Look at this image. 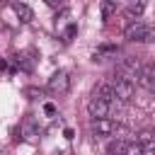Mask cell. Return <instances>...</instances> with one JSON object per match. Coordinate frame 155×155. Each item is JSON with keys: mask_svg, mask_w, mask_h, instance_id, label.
Listing matches in <instances>:
<instances>
[{"mask_svg": "<svg viewBox=\"0 0 155 155\" xmlns=\"http://www.w3.org/2000/svg\"><path fill=\"white\" fill-rule=\"evenodd\" d=\"M119 107H121L119 99L104 102V99H99V97H92V99L87 102V114H90L92 119H111V114H114Z\"/></svg>", "mask_w": 155, "mask_h": 155, "instance_id": "6da1fadb", "label": "cell"}, {"mask_svg": "<svg viewBox=\"0 0 155 155\" xmlns=\"http://www.w3.org/2000/svg\"><path fill=\"white\" fill-rule=\"evenodd\" d=\"M92 131L97 136H111V133L119 131V126L111 119H92Z\"/></svg>", "mask_w": 155, "mask_h": 155, "instance_id": "8992f818", "label": "cell"}, {"mask_svg": "<svg viewBox=\"0 0 155 155\" xmlns=\"http://www.w3.org/2000/svg\"><path fill=\"white\" fill-rule=\"evenodd\" d=\"M92 97H99V99H104V102H114V99H116V94H114V90H111L109 82H99V85L94 87V94H92Z\"/></svg>", "mask_w": 155, "mask_h": 155, "instance_id": "30bf717a", "label": "cell"}, {"mask_svg": "<svg viewBox=\"0 0 155 155\" xmlns=\"http://www.w3.org/2000/svg\"><path fill=\"white\" fill-rule=\"evenodd\" d=\"M46 87H48V92H53V94H65L68 87H70V75H68L65 70H56V73L48 78Z\"/></svg>", "mask_w": 155, "mask_h": 155, "instance_id": "5b68a950", "label": "cell"}, {"mask_svg": "<svg viewBox=\"0 0 155 155\" xmlns=\"http://www.w3.org/2000/svg\"><path fill=\"white\" fill-rule=\"evenodd\" d=\"M75 34H78V27H75V24H70V27L65 29V39H73Z\"/></svg>", "mask_w": 155, "mask_h": 155, "instance_id": "ac0fdd59", "label": "cell"}, {"mask_svg": "<svg viewBox=\"0 0 155 155\" xmlns=\"http://www.w3.org/2000/svg\"><path fill=\"white\" fill-rule=\"evenodd\" d=\"M99 12H102V19H109V17L116 12V2H114V0H104L102 7H99Z\"/></svg>", "mask_w": 155, "mask_h": 155, "instance_id": "7c38bea8", "label": "cell"}, {"mask_svg": "<svg viewBox=\"0 0 155 155\" xmlns=\"http://www.w3.org/2000/svg\"><path fill=\"white\" fill-rule=\"evenodd\" d=\"M0 155H5V153H0Z\"/></svg>", "mask_w": 155, "mask_h": 155, "instance_id": "603a6c76", "label": "cell"}, {"mask_svg": "<svg viewBox=\"0 0 155 155\" xmlns=\"http://www.w3.org/2000/svg\"><path fill=\"white\" fill-rule=\"evenodd\" d=\"M109 85H111V90H114V94H116V99H119L121 104H126V102L133 99V92H136L133 82H128V80L119 78V75H114V78L109 80Z\"/></svg>", "mask_w": 155, "mask_h": 155, "instance_id": "3957f363", "label": "cell"}, {"mask_svg": "<svg viewBox=\"0 0 155 155\" xmlns=\"http://www.w3.org/2000/svg\"><path fill=\"white\" fill-rule=\"evenodd\" d=\"M153 140H155V128H153Z\"/></svg>", "mask_w": 155, "mask_h": 155, "instance_id": "44dd1931", "label": "cell"}, {"mask_svg": "<svg viewBox=\"0 0 155 155\" xmlns=\"http://www.w3.org/2000/svg\"><path fill=\"white\" fill-rule=\"evenodd\" d=\"M138 82H140L143 87H148V90H153V87H155V63H148V65H143V68H140Z\"/></svg>", "mask_w": 155, "mask_h": 155, "instance_id": "9c48e42d", "label": "cell"}, {"mask_svg": "<svg viewBox=\"0 0 155 155\" xmlns=\"http://www.w3.org/2000/svg\"><path fill=\"white\" fill-rule=\"evenodd\" d=\"M140 68H143V65H140L136 58H124V61L116 65V75L124 78V80H128V82H136L138 75H140Z\"/></svg>", "mask_w": 155, "mask_h": 155, "instance_id": "277c9868", "label": "cell"}, {"mask_svg": "<svg viewBox=\"0 0 155 155\" xmlns=\"http://www.w3.org/2000/svg\"><path fill=\"white\" fill-rule=\"evenodd\" d=\"M12 10H15V15H17V19H19L22 24H29V22L34 19L31 7H29V5H24V2H19V0H12Z\"/></svg>", "mask_w": 155, "mask_h": 155, "instance_id": "ba28073f", "label": "cell"}, {"mask_svg": "<svg viewBox=\"0 0 155 155\" xmlns=\"http://www.w3.org/2000/svg\"><path fill=\"white\" fill-rule=\"evenodd\" d=\"M2 2H5V0H0V5H2Z\"/></svg>", "mask_w": 155, "mask_h": 155, "instance_id": "7402d4cb", "label": "cell"}, {"mask_svg": "<svg viewBox=\"0 0 155 155\" xmlns=\"http://www.w3.org/2000/svg\"><path fill=\"white\" fill-rule=\"evenodd\" d=\"M143 155H155V140H150V143L143 145Z\"/></svg>", "mask_w": 155, "mask_h": 155, "instance_id": "2e32d148", "label": "cell"}, {"mask_svg": "<svg viewBox=\"0 0 155 155\" xmlns=\"http://www.w3.org/2000/svg\"><path fill=\"white\" fill-rule=\"evenodd\" d=\"M39 126L34 124V119H24L22 124H19V136L24 138V140H29V143H34V140H39Z\"/></svg>", "mask_w": 155, "mask_h": 155, "instance_id": "52a82bcc", "label": "cell"}, {"mask_svg": "<svg viewBox=\"0 0 155 155\" xmlns=\"http://www.w3.org/2000/svg\"><path fill=\"white\" fill-rule=\"evenodd\" d=\"M48 7H63V0H44Z\"/></svg>", "mask_w": 155, "mask_h": 155, "instance_id": "d6986e66", "label": "cell"}, {"mask_svg": "<svg viewBox=\"0 0 155 155\" xmlns=\"http://www.w3.org/2000/svg\"><path fill=\"white\" fill-rule=\"evenodd\" d=\"M44 111H46V116H56V104L46 102V104H44Z\"/></svg>", "mask_w": 155, "mask_h": 155, "instance_id": "e0dca14e", "label": "cell"}, {"mask_svg": "<svg viewBox=\"0 0 155 155\" xmlns=\"http://www.w3.org/2000/svg\"><path fill=\"white\" fill-rule=\"evenodd\" d=\"M143 10H145V5H143V2H131V5H128V10H126V17H128V19L140 17V15H143Z\"/></svg>", "mask_w": 155, "mask_h": 155, "instance_id": "4fadbf2b", "label": "cell"}, {"mask_svg": "<svg viewBox=\"0 0 155 155\" xmlns=\"http://www.w3.org/2000/svg\"><path fill=\"white\" fill-rule=\"evenodd\" d=\"M12 58H15V63H17V65H19L22 70H31V63H29V61H27L24 56H12Z\"/></svg>", "mask_w": 155, "mask_h": 155, "instance_id": "5bb4252c", "label": "cell"}, {"mask_svg": "<svg viewBox=\"0 0 155 155\" xmlns=\"http://www.w3.org/2000/svg\"><path fill=\"white\" fill-rule=\"evenodd\" d=\"M126 148H128V143L121 140V138H116V140H111V143L107 145V155H124Z\"/></svg>", "mask_w": 155, "mask_h": 155, "instance_id": "8fae6325", "label": "cell"}, {"mask_svg": "<svg viewBox=\"0 0 155 155\" xmlns=\"http://www.w3.org/2000/svg\"><path fill=\"white\" fill-rule=\"evenodd\" d=\"M63 136H65L68 140H73V138H75V131H73V128H65V131H63Z\"/></svg>", "mask_w": 155, "mask_h": 155, "instance_id": "ffe728a7", "label": "cell"}, {"mask_svg": "<svg viewBox=\"0 0 155 155\" xmlns=\"http://www.w3.org/2000/svg\"><path fill=\"white\" fill-rule=\"evenodd\" d=\"M124 34H126L128 41H140V44L155 41V27H153V24H145V22H133V24H128Z\"/></svg>", "mask_w": 155, "mask_h": 155, "instance_id": "7a4b0ae2", "label": "cell"}, {"mask_svg": "<svg viewBox=\"0 0 155 155\" xmlns=\"http://www.w3.org/2000/svg\"><path fill=\"white\" fill-rule=\"evenodd\" d=\"M150 140H153V131H143V133L138 136V143H140V145H145V143H150Z\"/></svg>", "mask_w": 155, "mask_h": 155, "instance_id": "9a60e30c", "label": "cell"}]
</instances>
